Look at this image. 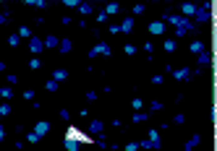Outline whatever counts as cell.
Wrapping results in <instances>:
<instances>
[{
  "label": "cell",
  "mask_w": 217,
  "mask_h": 151,
  "mask_svg": "<svg viewBox=\"0 0 217 151\" xmlns=\"http://www.w3.org/2000/svg\"><path fill=\"white\" fill-rule=\"evenodd\" d=\"M45 45H47V47H55V45H58V39H55V37H47V39H45Z\"/></svg>",
  "instance_id": "obj_11"
},
{
  "label": "cell",
  "mask_w": 217,
  "mask_h": 151,
  "mask_svg": "<svg viewBox=\"0 0 217 151\" xmlns=\"http://www.w3.org/2000/svg\"><path fill=\"white\" fill-rule=\"evenodd\" d=\"M165 50H168V52H173V50H175V42L168 39V42H165Z\"/></svg>",
  "instance_id": "obj_10"
},
{
  "label": "cell",
  "mask_w": 217,
  "mask_h": 151,
  "mask_svg": "<svg viewBox=\"0 0 217 151\" xmlns=\"http://www.w3.org/2000/svg\"><path fill=\"white\" fill-rule=\"evenodd\" d=\"M3 21H5V13H0V24H3Z\"/></svg>",
  "instance_id": "obj_14"
},
{
  "label": "cell",
  "mask_w": 217,
  "mask_h": 151,
  "mask_svg": "<svg viewBox=\"0 0 217 151\" xmlns=\"http://www.w3.org/2000/svg\"><path fill=\"white\" fill-rule=\"evenodd\" d=\"M42 50V42L39 39H32V52H39Z\"/></svg>",
  "instance_id": "obj_8"
},
{
  "label": "cell",
  "mask_w": 217,
  "mask_h": 151,
  "mask_svg": "<svg viewBox=\"0 0 217 151\" xmlns=\"http://www.w3.org/2000/svg\"><path fill=\"white\" fill-rule=\"evenodd\" d=\"M168 21H173V24L178 26V34H186V31H189V21H186V18H180V16H168Z\"/></svg>",
  "instance_id": "obj_1"
},
{
  "label": "cell",
  "mask_w": 217,
  "mask_h": 151,
  "mask_svg": "<svg viewBox=\"0 0 217 151\" xmlns=\"http://www.w3.org/2000/svg\"><path fill=\"white\" fill-rule=\"evenodd\" d=\"M94 55H110V47H107V45H97L94 50H92V57H94Z\"/></svg>",
  "instance_id": "obj_2"
},
{
  "label": "cell",
  "mask_w": 217,
  "mask_h": 151,
  "mask_svg": "<svg viewBox=\"0 0 217 151\" xmlns=\"http://www.w3.org/2000/svg\"><path fill=\"white\" fill-rule=\"evenodd\" d=\"M66 78V70H55V81H63Z\"/></svg>",
  "instance_id": "obj_12"
},
{
  "label": "cell",
  "mask_w": 217,
  "mask_h": 151,
  "mask_svg": "<svg viewBox=\"0 0 217 151\" xmlns=\"http://www.w3.org/2000/svg\"><path fill=\"white\" fill-rule=\"evenodd\" d=\"M180 8H183L186 16H194V13H196V8H194V5H189V3H186V5H180Z\"/></svg>",
  "instance_id": "obj_6"
},
{
  "label": "cell",
  "mask_w": 217,
  "mask_h": 151,
  "mask_svg": "<svg viewBox=\"0 0 217 151\" xmlns=\"http://www.w3.org/2000/svg\"><path fill=\"white\" fill-rule=\"evenodd\" d=\"M3 133H5V130H3V128H0V138H3Z\"/></svg>",
  "instance_id": "obj_15"
},
{
  "label": "cell",
  "mask_w": 217,
  "mask_h": 151,
  "mask_svg": "<svg viewBox=\"0 0 217 151\" xmlns=\"http://www.w3.org/2000/svg\"><path fill=\"white\" fill-rule=\"evenodd\" d=\"M50 130V123H37V135H45Z\"/></svg>",
  "instance_id": "obj_4"
},
{
  "label": "cell",
  "mask_w": 217,
  "mask_h": 151,
  "mask_svg": "<svg viewBox=\"0 0 217 151\" xmlns=\"http://www.w3.org/2000/svg\"><path fill=\"white\" fill-rule=\"evenodd\" d=\"M149 31H152V34H162V31H165V24H162V21H154V24L149 26Z\"/></svg>",
  "instance_id": "obj_3"
},
{
  "label": "cell",
  "mask_w": 217,
  "mask_h": 151,
  "mask_svg": "<svg viewBox=\"0 0 217 151\" xmlns=\"http://www.w3.org/2000/svg\"><path fill=\"white\" fill-rule=\"evenodd\" d=\"M131 26H134V18H126L123 26H120V31H131Z\"/></svg>",
  "instance_id": "obj_5"
},
{
  "label": "cell",
  "mask_w": 217,
  "mask_h": 151,
  "mask_svg": "<svg viewBox=\"0 0 217 151\" xmlns=\"http://www.w3.org/2000/svg\"><path fill=\"white\" fill-rule=\"evenodd\" d=\"M66 149H68V151H76V141L68 138V141H66Z\"/></svg>",
  "instance_id": "obj_9"
},
{
  "label": "cell",
  "mask_w": 217,
  "mask_h": 151,
  "mask_svg": "<svg viewBox=\"0 0 217 151\" xmlns=\"http://www.w3.org/2000/svg\"><path fill=\"white\" fill-rule=\"evenodd\" d=\"M60 47H63V52H68V50H71V42H68V39H63V42H60Z\"/></svg>",
  "instance_id": "obj_13"
},
{
  "label": "cell",
  "mask_w": 217,
  "mask_h": 151,
  "mask_svg": "<svg viewBox=\"0 0 217 151\" xmlns=\"http://www.w3.org/2000/svg\"><path fill=\"white\" fill-rule=\"evenodd\" d=\"M191 52H204V45H201V42H194V45H191Z\"/></svg>",
  "instance_id": "obj_7"
}]
</instances>
